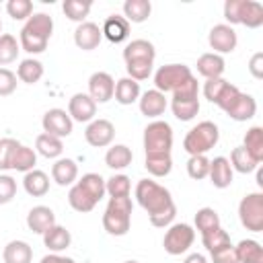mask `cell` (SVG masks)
<instances>
[{"instance_id": "obj_1", "label": "cell", "mask_w": 263, "mask_h": 263, "mask_svg": "<svg viewBox=\"0 0 263 263\" xmlns=\"http://www.w3.org/2000/svg\"><path fill=\"white\" fill-rule=\"evenodd\" d=\"M51 33H53V18L45 12H37V14H31L23 25L18 43L29 53H41L45 51Z\"/></svg>"}, {"instance_id": "obj_2", "label": "cell", "mask_w": 263, "mask_h": 263, "mask_svg": "<svg viewBox=\"0 0 263 263\" xmlns=\"http://www.w3.org/2000/svg\"><path fill=\"white\" fill-rule=\"evenodd\" d=\"M136 199L148 212V216L160 214V212H164V210L175 205V201L171 197V191L166 187L158 185L152 179L138 181V185H136Z\"/></svg>"}, {"instance_id": "obj_3", "label": "cell", "mask_w": 263, "mask_h": 263, "mask_svg": "<svg viewBox=\"0 0 263 263\" xmlns=\"http://www.w3.org/2000/svg\"><path fill=\"white\" fill-rule=\"evenodd\" d=\"M132 197H109L107 210L103 214V228L111 236H123L132 224Z\"/></svg>"}, {"instance_id": "obj_4", "label": "cell", "mask_w": 263, "mask_h": 263, "mask_svg": "<svg viewBox=\"0 0 263 263\" xmlns=\"http://www.w3.org/2000/svg\"><path fill=\"white\" fill-rule=\"evenodd\" d=\"M218 138H220L218 125L214 121H201L187 132V136L183 140V148L189 156L205 154L208 150H212L218 144Z\"/></svg>"}, {"instance_id": "obj_5", "label": "cell", "mask_w": 263, "mask_h": 263, "mask_svg": "<svg viewBox=\"0 0 263 263\" xmlns=\"http://www.w3.org/2000/svg\"><path fill=\"white\" fill-rule=\"evenodd\" d=\"M173 148V127L166 121L154 119L144 129V150L146 154L171 152Z\"/></svg>"}, {"instance_id": "obj_6", "label": "cell", "mask_w": 263, "mask_h": 263, "mask_svg": "<svg viewBox=\"0 0 263 263\" xmlns=\"http://www.w3.org/2000/svg\"><path fill=\"white\" fill-rule=\"evenodd\" d=\"M238 218L240 224L251 232L263 230V193H247L238 203Z\"/></svg>"}, {"instance_id": "obj_7", "label": "cell", "mask_w": 263, "mask_h": 263, "mask_svg": "<svg viewBox=\"0 0 263 263\" xmlns=\"http://www.w3.org/2000/svg\"><path fill=\"white\" fill-rule=\"evenodd\" d=\"M189 76H191L189 66H185V64H164L154 72V86L162 95L164 92H173Z\"/></svg>"}, {"instance_id": "obj_8", "label": "cell", "mask_w": 263, "mask_h": 263, "mask_svg": "<svg viewBox=\"0 0 263 263\" xmlns=\"http://www.w3.org/2000/svg\"><path fill=\"white\" fill-rule=\"evenodd\" d=\"M195 240V230L189 224H171L168 230L164 232L162 247L168 255H181L185 253Z\"/></svg>"}, {"instance_id": "obj_9", "label": "cell", "mask_w": 263, "mask_h": 263, "mask_svg": "<svg viewBox=\"0 0 263 263\" xmlns=\"http://www.w3.org/2000/svg\"><path fill=\"white\" fill-rule=\"evenodd\" d=\"M208 41H210V47L214 49V53H230L234 51L236 43H238V37H236V31L226 25V23H220V25H214L210 35H208Z\"/></svg>"}, {"instance_id": "obj_10", "label": "cell", "mask_w": 263, "mask_h": 263, "mask_svg": "<svg viewBox=\"0 0 263 263\" xmlns=\"http://www.w3.org/2000/svg\"><path fill=\"white\" fill-rule=\"evenodd\" d=\"M41 125H43L45 134H51L55 138H68L72 134L74 121L70 119V115L64 109H49V111H45Z\"/></svg>"}, {"instance_id": "obj_11", "label": "cell", "mask_w": 263, "mask_h": 263, "mask_svg": "<svg viewBox=\"0 0 263 263\" xmlns=\"http://www.w3.org/2000/svg\"><path fill=\"white\" fill-rule=\"evenodd\" d=\"M115 127L109 119H92L84 129V140L95 148H105L113 142Z\"/></svg>"}, {"instance_id": "obj_12", "label": "cell", "mask_w": 263, "mask_h": 263, "mask_svg": "<svg viewBox=\"0 0 263 263\" xmlns=\"http://www.w3.org/2000/svg\"><path fill=\"white\" fill-rule=\"evenodd\" d=\"M115 80L109 72H95L88 78V97L95 103H107L113 99Z\"/></svg>"}, {"instance_id": "obj_13", "label": "cell", "mask_w": 263, "mask_h": 263, "mask_svg": "<svg viewBox=\"0 0 263 263\" xmlns=\"http://www.w3.org/2000/svg\"><path fill=\"white\" fill-rule=\"evenodd\" d=\"M68 115L72 121H92L97 115V103L86 92H76L68 101Z\"/></svg>"}, {"instance_id": "obj_14", "label": "cell", "mask_w": 263, "mask_h": 263, "mask_svg": "<svg viewBox=\"0 0 263 263\" xmlns=\"http://www.w3.org/2000/svg\"><path fill=\"white\" fill-rule=\"evenodd\" d=\"M103 39V33H101V27L97 23H90V21H84L76 27L74 31V43L84 49V51H90L95 49Z\"/></svg>"}, {"instance_id": "obj_15", "label": "cell", "mask_w": 263, "mask_h": 263, "mask_svg": "<svg viewBox=\"0 0 263 263\" xmlns=\"http://www.w3.org/2000/svg\"><path fill=\"white\" fill-rule=\"evenodd\" d=\"M55 224V214L51 208L47 205H35L31 208V212L27 214V226L29 230L37 232V234H43L45 230H49L51 226Z\"/></svg>"}, {"instance_id": "obj_16", "label": "cell", "mask_w": 263, "mask_h": 263, "mask_svg": "<svg viewBox=\"0 0 263 263\" xmlns=\"http://www.w3.org/2000/svg\"><path fill=\"white\" fill-rule=\"evenodd\" d=\"M156 49L148 39H134L123 49L125 62H154Z\"/></svg>"}, {"instance_id": "obj_17", "label": "cell", "mask_w": 263, "mask_h": 263, "mask_svg": "<svg viewBox=\"0 0 263 263\" xmlns=\"http://www.w3.org/2000/svg\"><path fill=\"white\" fill-rule=\"evenodd\" d=\"M210 181L214 187L218 189H226L232 183V166L228 162L226 156H216L214 160H210V173H208Z\"/></svg>"}, {"instance_id": "obj_18", "label": "cell", "mask_w": 263, "mask_h": 263, "mask_svg": "<svg viewBox=\"0 0 263 263\" xmlns=\"http://www.w3.org/2000/svg\"><path fill=\"white\" fill-rule=\"evenodd\" d=\"M224 113H226L230 119H234V121H247V119L255 117V113H257V103H255V99H253L251 95L240 92V95L236 97V101H234Z\"/></svg>"}, {"instance_id": "obj_19", "label": "cell", "mask_w": 263, "mask_h": 263, "mask_svg": "<svg viewBox=\"0 0 263 263\" xmlns=\"http://www.w3.org/2000/svg\"><path fill=\"white\" fill-rule=\"evenodd\" d=\"M101 33L111 41V43H121L127 39L129 35V23L119 16V14H111L105 18L103 27H101Z\"/></svg>"}, {"instance_id": "obj_20", "label": "cell", "mask_w": 263, "mask_h": 263, "mask_svg": "<svg viewBox=\"0 0 263 263\" xmlns=\"http://www.w3.org/2000/svg\"><path fill=\"white\" fill-rule=\"evenodd\" d=\"M138 101H140V111L146 117H158L166 109V97L160 90H156V88L146 90L144 95H140Z\"/></svg>"}, {"instance_id": "obj_21", "label": "cell", "mask_w": 263, "mask_h": 263, "mask_svg": "<svg viewBox=\"0 0 263 263\" xmlns=\"http://www.w3.org/2000/svg\"><path fill=\"white\" fill-rule=\"evenodd\" d=\"M70 242H72L70 230H66V228L60 226V224H53L49 230L43 232V245H45L51 253H62V251H66V249L70 247Z\"/></svg>"}, {"instance_id": "obj_22", "label": "cell", "mask_w": 263, "mask_h": 263, "mask_svg": "<svg viewBox=\"0 0 263 263\" xmlns=\"http://www.w3.org/2000/svg\"><path fill=\"white\" fill-rule=\"evenodd\" d=\"M78 177V164L72 160V158H58L51 166V179L66 187V185H72Z\"/></svg>"}, {"instance_id": "obj_23", "label": "cell", "mask_w": 263, "mask_h": 263, "mask_svg": "<svg viewBox=\"0 0 263 263\" xmlns=\"http://www.w3.org/2000/svg\"><path fill=\"white\" fill-rule=\"evenodd\" d=\"M23 187H25V191H27L29 195L41 197V195H45V193L49 191V177H47L43 171L33 168V171L25 173V177H23Z\"/></svg>"}, {"instance_id": "obj_24", "label": "cell", "mask_w": 263, "mask_h": 263, "mask_svg": "<svg viewBox=\"0 0 263 263\" xmlns=\"http://www.w3.org/2000/svg\"><path fill=\"white\" fill-rule=\"evenodd\" d=\"M4 263H31L33 261V249L25 240H10L2 251Z\"/></svg>"}, {"instance_id": "obj_25", "label": "cell", "mask_w": 263, "mask_h": 263, "mask_svg": "<svg viewBox=\"0 0 263 263\" xmlns=\"http://www.w3.org/2000/svg\"><path fill=\"white\" fill-rule=\"evenodd\" d=\"M238 25H245L249 29H257L263 25V6L255 0H242L240 2V14Z\"/></svg>"}, {"instance_id": "obj_26", "label": "cell", "mask_w": 263, "mask_h": 263, "mask_svg": "<svg viewBox=\"0 0 263 263\" xmlns=\"http://www.w3.org/2000/svg\"><path fill=\"white\" fill-rule=\"evenodd\" d=\"M224 58L218 55V53H203L199 55L197 60V72L203 76V78H222L224 74Z\"/></svg>"}, {"instance_id": "obj_27", "label": "cell", "mask_w": 263, "mask_h": 263, "mask_svg": "<svg viewBox=\"0 0 263 263\" xmlns=\"http://www.w3.org/2000/svg\"><path fill=\"white\" fill-rule=\"evenodd\" d=\"M113 97H115V101H117L119 105H132V103H136V101L140 99V82L132 80L129 76L119 78V80L115 82V92H113Z\"/></svg>"}, {"instance_id": "obj_28", "label": "cell", "mask_w": 263, "mask_h": 263, "mask_svg": "<svg viewBox=\"0 0 263 263\" xmlns=\"http://www.w3.org/2000/svg\"><path fill=\"white\" fill-rule=\"evenodd\" d=\"M132 160H134V152H132L125 144H115V146H111V148L107 150V154H105V164H107L109 168H113V171H119V168L129 166Z\"/></svg>"}, {"instance_id": "obj_29", "label": "cell", "mask_w": 263, "mask_h": 263, "mask_svg": "<svg viewBox=\"0 0 263 263\" xmlns=\"http://www.w3.org/2000/svg\"><path fill=\"white\" fill-rule=\"evenodd\" d=\"M238 263H263V249L257 240L245 238L234 247Z\"/></svg>"}, {"instance_id": "obj_30", "label": "cell", "mask_w": 263, "mask_h": 263, "mask_svg": "<svg viewBox=\"0 0 263 263\" xmlns=\"http://www.w3.org/2000/svg\"><path fill=\"white\" fill-rule=\"evenodd\" d=\"M37 164V154L33 148L29 146H18L14 152H12V158H10V168L12 171H18V173H29L33 171Z\"/></svg>"}, {"instance_id": "obj_31", "label": "cell", "mask_w": 263, "mask_h": 263, "mask_svg": "<svg viewBox=\"0 0 263 263\" xmlns=\"http://www.w3.org/2000/svg\"><path fill=\"white\" fill-rule=\"evenodd\" d=\"M35 148L45 158H60V154L64 152V142H62V138H55V136L43 132V134L37 136Z\"/></svg>"}, {"instance_id": "obj_32", "label": "cell", "mask_w": 263, "mask_h": 263, "mask_svg": "<svg viewBox=\"0 0 263 263\" xmlns=\"http://www.w3.org/2000/svg\"><path fill=\"white\" fill-rule=\"evenodd\" d=\"M152 12L150 0H125L123 2V18L129 23H144Z\"/></svg>"}, {"instance_id": "obj_33", "label": "cell", "mask_w": 263, "mask_h": 263, "mask_svg": "<svg viewBox=\"0 0 263 263\" xmlns=\"http://www.w3.org/2000/svg\"><path fill=\"white\" fill-rule=\"evenodd\" d=\"M144 166L150 175L154 177H166L173 168V158L171 152H160V154H146Z\"/></svg>"}, {"instance_id": "obj_34", "label": "cell", "mask_w": 263, "mask_h": 263, "mask_svg": "<svg viewBox=\"0 0 263 263\" xmlns=\"http://www.w3.org/2000/svg\"><path fill=\"white\" fill-rule=\"evenodd\" d=\"M41 76H43V64H41L39 60H35V58L23 60V62L18 64V68H16V78L23 80V82H27V84L39 82Z\"/></svg>"}, {"instance_id": "obj_35", "label": "cell", "mask_w": 263, "mask_h": 263, "mask_svg": "<svg viewBox=\"0 0 263 263\" xmlns=\"http://www.w3.org/2000/svg\"><path fill=\"white\" fill-rule=\"evenodd\" d=\"M242 146H245V150H247L257 162H261V160H263V127H261V125H253V127L245 134Z\"/></svg>"}, {"instance_id": "obj_36", "label": "cell", "mask_w": 263, "mask_h": 263, "mask_svg": "<svg viewBox=\"0 0 263 263\" xmlns=\"http://www.w3.org/2000/svg\"><path fill=\"white\" fill-rule=\"evenodd\" d=\"M78 185L99 203L103 197H105V179L99 175V173H86V175H82V179L78 181Z\"/></svg>"}, {"instance_id": "obj_37", "label": "cell", "mask_w": 263, "mask_h": 263, "mask_svg": "<svg viewBox=\"0 0 263 263\" xmlns=\"http://www.w3.org/2000/svg\"><path fill=\"white\" fill-rule=\"evenodd\" d=\"M230 166L234 168V171H238V173H253L257 166H259V162L245 150V146H236L234 150H232V154H230Z\"/></svg>"}, {"instance_id": "obj_38", "label": "cell", "mask_w": 263, "mask_h": 263, "mask_svg": "<svg viewBox=\"0 0 263 263\" xmlns=\"http://www.w3.org/2000/svg\"><path fill=\"white\" fill-rule=\"evenodd\" d=\"M68 203H70L72 210H76V212H80V214L90 212V210L97 205V201H95L78 183L68 191Z\"/></svg>"}, {"instance_id": "obj_39", "label": "cell", "mask_w": 263, "mask_h": 263, "mask_svg": "<svg viewBox=\"0 0 263 263\" xmlns=\"http://www.w3.org/2000/svg\"><path fill=\"white\" fill-rule=\"evenodd\" d=\"M90 6H92V2H88V0H64L62 10H64V14H66L70 21L84 23V18H86L88 12H90Z\"/></svg>"}, {"instance_id": "obj_40", "label": "cell", "mask_w": 263, "mask_h": 263, "mask_svg": "<svg viewBox=\"0 0 263 263\" xmlns=\"http://www.w3.org/2000/svg\"><path fill=\"white\" fill-rule=\"evenodd\" d=\"M18 51H21V43L16 41L14 35H10V33L0 35V66L14 62Z\"/></svg>"}, {"instance_id": "obj_41", "label": "cell", "mask_w": 263, "mask_h": 263, "mask_svg": "<svg viewBox=\"0 0 263 263\" xmlns=\"http://www.w3.org/2000/svg\"><path fill=\"white\" fill-rule=\"evenodd\" d=\"M105 191L109 193V197H129L132 191V183L127 175H113L111 179L105 181Z\"/></svg>"}, {"instance_id": "obj_42", "label": "cell", "mask_w": 263, "mask_h": 263, "mask_svg": "<svg viewBox=\"0 0 263 263\" xmlns=\"http://www.w3.org/2000/svg\"><path fill=\"white\" fill-rule=\"evenodd\" d=\"M218 226H220V216H218V212L214 208L197 210V214H195V228L201 234H205V232H210V230H214Z\"/></svg>"}, {"instance_id": "obj_43", "label": "cell", "mask_w": 263, "mask_h": 263, "mask_svg": "<svg viewBox=\"0 0 263 263\" xmlns=\"http://www.w3.org/2000/svg\"><path fill=\"white\" fill-rule=\"evenodd\" d=\"M201 242H203V247H205L210 253L216 251V249H222V247H226V245H232V242H230V234H228L222 226H218V228H214V230L201 234Z\"/></svg>"}, {"instance_id": "obj_44", "label": "cell", "mask_w": 263, "mask_h": 263, "mask_svg": "<svg viewBox=\"0 0 263 263\" xmlns=\"http://www.w3.org/2000/svg\"><path fill=\"white\" fill-rule=\"evenodd\" d=\"M197 92H199L197 78L191 74L185 82H181V84L173 90V101H177V103H183V101H197Z\"/></svg>"}, {"instance_id": "obj_45", "label": "cell", "mask_w": 263, "mask_h": 263, "mask_svg": "<svg viewBox=\"0 0 263 263\" xmlns=\"http://www.w3.org/2000/svg\"><path fill=\"white\" fill-rule=\"evenodd\" d=\"M210 173V160L205 154H197V156H189L187 160V175L195 181L205 179Z\"/></svg>"}, {"instance_id": "obj_46", "label": "cell", "mask_w": 263, "mask_h": 263, "mask_svg": "<svg viewBox=\"0 0 263 263\" xmlns=\"http://www.w3.org/2000/svg\"><path fill=\"white\" fill-rule=\"evenodd\" d=\"M171 109L179 121H191L199 113V101H183V103L171 101Z\"/></svg>"}, {"instance_id": "obj_47", "label": "cell", "mask_w": 263, "mask_h": 263, "mask_svg": "<svg viewBox=\"0 0 263 263\" xmlns=\"http://www.w3.org/2000/svg\"><path fill=\"white\" fill-rule=\"evenodd\" d=\"M6 12L14 21H25L33 14V2L31 0H8L6 2Z\"/></svg>"}, {"instance_id": "obj_48", "label": "cell", "mask_w": 263, "mask_h": 263, "mask_svg": "<svg viewBox=\"0 0 263 263\" xmlns=\"http://www.w3.org/2000/svg\"><path fill=\"white\" fill-rule=\"evenodd\" d=\"M152 66L154 62H125V70H127V76L132 80H146L150 74H152Z\"/></svg>"}, {"instance_id": "obj_49", "label": "cell", "mask_w": 263, "mask_h": 263, "mask_svg": "<svg viewBox=\"0 0 263 263\" xmlns=\"http://www.w3.org/2000/svg\"><path fill=\"white\" fill-rule=\"evenodd\" d=\"M21 144L14 138H0V171H8L10 168V158L12 152L18 148Z\"/></svg>"}, {"instance_id": "obj_50", "label": "cell", "mask_w": 263, "mask_h": 263, "mask_svg": "<svg viewBox=\"0 0 263 263\" xmlns=\"http://www.w3.org/2000/svg\"><path fill=\"white\" fill-rule=\"evenodd\" d=\"M16 195V181L10 175H0V205L12 201Z\"/></svg>"}, {"instance_id": "obj_51", "label": "cell", "mask_w": 263, "mask_h": 263, "mask_svg": "<svg viewBox=\"0 0 263 263\" xmlns=\"http://www.w3.org/2000/svg\"><path fill=\"white\" fill-rule=\"evenodd\" d=\"M226 84H228V80H224V78H210V80H205V84H203V95H205V99H208L210 103H216Z\"/></svg>"}, {"instance_id": "obj_52", "label": "cell", "mask_w": 263, "mask_h": 263, "mask_svg": "<svg viewBox=\"0 0 263 263\" xmlns=\"http://www.w3.org/2000/svg\"><path fill=\"white\" fill-rule=\"evenodd\" d=\"M16 88V74L8 68H0V97L12 95Z\"/></svg>"}, {"instance_id": "obj_53", "label": "cell", "mask_w": 263, "mask_h": 263, "mask_svg": "<svg viewBox=\"0 0 263 263\" xmlns=\"http://www.w3.org/2000/svg\"><path fill=\"white\" fill-rule=\"evenodd\" d=\"M240 95V90H238V86H234V84H226L224 86V90H222V95L218 97V101H216V105L222 109V111H226L234 101H236V97Z\"/></svg>"}, {"instance_id": "obj_54", "label": "cell", "mask_w": 263, "mask_h": 263, "mask_svg": "<svg viewBox=\"0 0 263 263\" xmlns=\"http://www.w3.org/2000/svg\"><path fill=\"white\" fill-rule=\"evenodd\" d=\"M210 255H212V261H214V263H238L232 245H226V247H222V249H216V251H212Z\"/></svg>"}, {"instance_id": "obj_55", "label": "cell", "mask_w": 263, "mask_h": 263, "mask_svg": "<svg viewBox=\"0 0 263 263\" xmlns=\"http://www.w3.org/2000/svg\"><path fill=\"white\" fill-rule=\"evenodd\" d=\"M240 2L242 0H226L224 2V18L232 25H238V14H240ZM226 23V25H228Z\"/></svg>"}, {"instance_id": "obj_56", "label": "cell", "mask_w": 263, "mask_h": 263, "mask_svg": "<svg viewBox=\"0 0 263 263\" xmlns=\"http://www.w3.org/2000/svg\"><path fill=\"white\" fill-rule=\"evenodd\" d=\"M175 214H177V208L173 205V208H168V210H164V212H160V214L150 216V224H152V226H156V228L171 226V222L175 220Z\"/></svg>"}, {"instance_id": "obj_57", "label": "cell", "mask_w": 263, "mask_h": 263, "mask_svg": "<svg viewBox=\"0 0 263 263\" xmlns=\"http://www.w3.org/2000/svg\"><path fill=\"white\" fill-rule=\"evenodd\" d=\"M249 72H251L257 80L263 78V53H261V51H257V53L251 55V60H249Z\"/></svg>"}, {"instance_id": "obj_58", "label": "cell", "mask_w": 263, "mask_h": 263, "mask_svg": "<svg viewBox=\"0 0 263 263\" xmlns=\"http://www.w3.org/2000/svg\"><path fill=\"white\" fill-rule=\"evenodd\" d=\"M41 263H76V261L70 259V257H64V255H60V253H49V255H45V257L41 259Z\"/></svg>"}, {"instance_id": "obj_59", "label": "cell", "mask_w": 263, "mask_h": 263, "mask_svg": "<svg viewBox=\"0 0 263 263\" xmlns=\"http://www.w3.org/2000/svg\"><path fill=\"white\" fill-rule=\"evenodd\" d=\"M183 263H208V261H205V257L201 253H191Z\"/></svg>"}, {"instance_id": "obj_60", "label": "cell", "mask_w": 263, "mask_h": 263, "mask_svg": "<svg viewBox=\"0 0 263 263\" xmlns=\"http://www.w3.org/2000/svg\"><path fill=\"white\" fill-rule=\"evenodd\" d=\"M257 183H259V187H263V171L261 168L257 171Z\"/></svg>"}, {"instance_id": "obj_61", "label": "cell", "mask_w": 263, "mask_h": 263, "mask_svg": "<svg viewBox=\"0 0 263 263\" xmlns=\"http://www.w3.org/2000/svg\"><path fill=\"white\" fill-rule=\"evenodd\" d=\"M123 263H138V261H123Z\"/></svg>"}, {"instance_id": "obj_62", "label": "cell", "mask_w": 263, "mask_h": 263, "mask_svg": "<svg viewBox=\"0 0 263 263\" xmlns=\"http://www.w3.org/2000/svg\"><path fill=\"white\" fill-rule=\"evenodd\" d=\"M0 31H2V21H0Z\"/></svg>"}]
</instances>
